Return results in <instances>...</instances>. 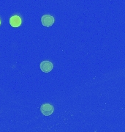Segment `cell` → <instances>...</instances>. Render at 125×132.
I'll use <instances>...</instances> for the list:
<instances>
[{"mask_svg": "<svg viewBox=\"0 0 125 132\" xmlns=\"http://www.w3.org/2000/svg\"><path fill=\"white\" fill-rule=\"evenodd\" d=\"M40 111L43 115L45 116H49L53 114L54 111V107L50 104H44L40 106Z\"/></svg>", "mask_w": 125, "mask_h": 132, "instance_id": "6da1fadb", "label": "cell"}, {"mask_svg": "<svg viewBox=\"0 0 125 132\" xmlns=\"http://www.w3.org/2000/svg\"><path fill=\"white\" fill-rule=\"evenodd\" d=\"M54 21H55V19L51 15H44L42 16L41 22L44 27H49L53 24Z\"/></svg>", "mask_w": 125, "mask_h": 132, "instance_id": "7a4b0ae2", "label": "cell"}, {"mask_svg": "<svg viewBox=\"0 0 125 132\" xmlns=\"http://www.w3.org/2000/svg\"><path fill=\"white\" fill-rule=\"evenodd\" d=\"M40 69L42 72L44 73H49L50 71H52L53 65V63L50 61H42L40 63Z\"/></svg>", "mask_w": 125, "mask_h": 132, "instance_id": "3957f363", "label": "cell"}, {"mask_svg": "<svg viewBox=\"0 0 125 132\" xmlns=\"http://www.w3.org/2000/svg\"><path fill=\"white\" fill-rule=\"evenodd\" d=\"M10 24L13 27H19L21 24V19L19 15H13L10 19Z\"/></svg>", "mask_w": 125, "mask_h": 132, "instance_id": "277c9868", "label": "cell"}, {"mask_svg": "<svg viewBox=\"0 0 125 132\" xmlns=\"http://www.w3.org/2000/svg\"><path fill=\"white\" fill-rule=\"evenodd\" d=\"M0 24H1V21H0Z\"/></svg>", "mask_w": 125, "mask_h": 132, "instance_id": "5b68a950", "label": "cell"}]
</instances>
